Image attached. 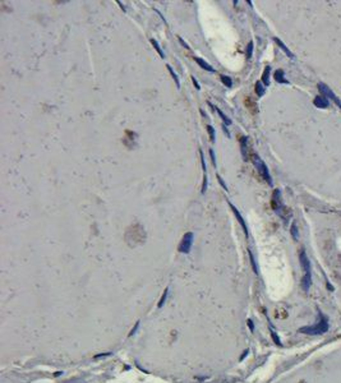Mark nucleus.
<instances>
[{"label": "nucleus", "mask_w": 341, "mask_h": 383, "mask_svg": "<svg viewBox=\"0 0 341 383\" xmlns=\"http://www.w3.org/2000/svg\"><path fill=\"white\" fill-rule=\"evenodd\" d=\"M328 330V323H327V318L322 316V319L318 323H316L314 326L311 327H302L299 328V332L305 333V335H322V333L327 332Z\"/></svg>", "instance_id": "nucleus-1"}, {"label": "nucleus", "mask_w": 341, "mask_h": 383, "mask_svg": "<svg viewBox=\"0 0 341 383\" xmlns=\"http://www.w3.org/2000/svg\"><path fill=\"white\" fill-rule=\"evenodd\" d=\"M252 161H253L254 166H256V169H257V171H258V174L261 175V176L263 177V179L268 183V185H272L271 175H270L267 166H266V164H264L263 161H262V159L259 157L258 155H253V156H252Z\"/></svg>", "instance_id": "nucleus-2"}, {"label": "nucleus", "mask_w": 341, "mask_h": 383, "mask_svg": "<svg viewBox=\"0 0 341 383\" xmlns=\"http://www.w3.org/2000/svg\"><path fill=\"white\" fill-rule=\"evenodd\" d=\"M193 240H194L193 233H191V231H189V233H185L184 236L182 238V241H180L179 246H178V250H179L180 253H184V254H188V253L191 252Z\"/></svg>", "instance_id": "nucleus-3"}, {"label": "nucleus", "mask_w": 341, "mask_h": 383, "mask_svg": "<svg viewBox=\"0 0 341 383\" xmlns=\"http://www.w3.org/2000/svg\"><path fill=\"white\" fill-rule=\"evenodd\" d=\"M318 89H319V92L322 93V96H324L326 99H327V97H330V99H331V100L335 102V104L341 107V101L337 99L336 95H335V93L332 92V91L330 89V88H328L324 83H318Z\"/></svg>", "instance_id": "nucleus-4"}, {"label": "nucleus", "mask_w": 341, "mask_h": 383, "mask_svg": "<svg viewBox=\"0 0 341 383\" xmlns=\"http://www.w3.org/2000/svg\"><path fill=\"white\" fill-rule=\"evenodd\" d=\"M271 206L272 208L275 209L276 212H280L283 209L284 204H283V201H281V192L280 189H275L273 193H272V198H271Z\"/></svg>", "instance_id": "nucleus-5"}, {"label": "nucleus", "mask_w": 341, "mask_h": 383, "mask_svg": "<svg viewBox=\"0 0 341 383\" xmlns=\"http://www.w3.org/2000/svg\"><path fill=\"white\" fill-rule=\"evenodd\" d=\"M299 261H300V266L304 271V275H312L311 273V262L307 257V253L304 249H302L299 253Z\"/></svg>", "instance_id": "nucleus-6"}, {"label": "nucleus", "mask_w": 341, "mask_h": 383, "mask_svg": "<svg viewBox=\"0 0 341 383\" xmlns=\"http://www.w3.org/2000/svg\"><path fill=\"white\" fill-rule=\"evenodd\" d=\"M227 203H229V206H230V208L232 209V212H234V215H235V217H236V220L239 221V224L242 225V228H243V230H244V234H245V236H248V228H247V225H245V221H244V218L242 217V215H240V212L238 211V208L232 204L231 202H229L227 201Z\"/></svg>", "instance_id": "nucleus-7"}, {"label": "nucleus", "mask_w": 341, "mask_h": 383, "mask_svg": "<svg viewBox=\"0 0 341 383\" xmlns=\"http://www.w3.org/2000/svg\"><path fill=\"white\" fill-rule=\"evenodd\" d=\"M313 104H314L316 107H319V109H326L328 106V100L326 99L324 96H317L314 100H313Z\"/></svg>", "instance_id": "nucleus-8"}, {"label": "nucleus", "mask_w": 341, "mask_h": 383, "mask_svg": "<svg viewBox=\"0 0 341 383\" xmlns=\"http://www.w3.org/2000/svg\"><path fill=\"white\" fill-rule=\"evenodd\" d=\"M193 59H194V61H196L197 64L201 68H203L204 71H207V72H211V73H213L215 72V69L210 65V64L207 63V61H204L203 59H201V58H198V56H193Z\"/></svg>", "instance_id": "nucleus-9"}, {"label": "nucleus", "mask_w": 341, "mask_h": 383, "mask_svg": "<svg viewBox=\"0 0 341 383\" xmlns=\"http://www.w3.org/2000/svg\"><path fill=\"white\" fill-rule=\"evenodd\" d=\"M244 104H245V106L248 107V110H249L252 114H256V112H257V104H256V101H254L252 97L248 96L245 99V101H244Z\"/></svg>", "instance_id": "nucleus-10"}, {"label": "nucleus", "mask_w": 341, "mask_h": 383, "mask_svg": "<svg viewBox=\"0 0 341 383\" xmlns=\"http://www.w3.org/2000/svg\"><path fill=\"white\" fill-rule=\"evenodd\" d=\"M207 105H208V106H211V107H212V109H213V110H216V111H217V114H219V116L221 118V120H223V121H224V123L226 124V125H230V124H231V120H230V119H229V118H227V116H226V115L224 114V112H223V111H221V110L219 109V107H216V106H213V105H212V104H211V102H210V101L207 102Z\"/></svg>", "instance_id": "nucleus-11"}, {"label": "nucleus", "mask_w": 341, "mask_h": 383, "mask_svg": "<svg viewBox=\"0 0 341 383\" xmlns=\"http://www.w3.org/2000/svg\"><path fill=\"white\" fill-rule=\"evenodd\" d=\"M273 41H275V42H276V44H277V45H279V47H280V49H281V50H283V51H284V52H285V54H286V55H288L289 58H291V59H294V54H293V52H291V51L289 50V49H288V47H286V46H285V44H284V42H283V41H281L280 39H277V37H275V39H273Z\"/></svg>", "instance_id": "nucleus-12"}, {"label": "nucleus", "mask_w": 341, "mask_h": 383, "mask_svg": "<svg viewBox=\"0 0 341 383\" xmlns=\"http://www.w3.org/2000/svg\"><path fill=\"white\" fill-rule=\"evenodd\" d=\"M273 77H275V80H276L277 83H284V84H288V83H289V80L284 78V71H283V69H277V71L275 72Z\"/></svg>", "instance_id": "nucleus-13"}, {"label": "nucleus", "mask_w": 341, "mask_h": 383, "mask_svg": "<svg viewBox=\"0 0 341 383\" xmlns=\"http://www.w3.org/2000/svg\"><path fill=\"white\" fill-rule=\"evenodd\" d=\"M240 142V149H242V155H243V160H248V155H247V137H240L239 139Z\"/></svg>", "instance_id": "nucleus-14"}, {"label": "nucleus", "mask_w": 341, "mask_h": 383, "mask_svg": "<svg viewBox=\"0 0 341 383\" xmlns=\"http://www.w3.org/2000/svg\"><path fill=\"white\" fill-rule=\"evenodd\" d=\"M270 72H271V68L266 67L262 73V83L264 86H270Z\"/></svg>", "instance_id": "nucleus-15"}, {"label": "nucleus", "mask_w": 341, "mask_h": 383, "mask_svg": "<svg viewBox=\"0 0 341 383\" xmlns=\"http://www.w3.org/2000/svg\"><path fill=\"white\" fill-rule=\"evenodd\" d=\"M150 42H151V44H152V46L155 47V50L159 52L160 58H162V59H164V58H165V54H164V51L161 50V47H160V45H159V42L156 41V40H153V39H151V40H150Z\"/></svg>", "instance_id": "nucleus-16"}, {"label": "nucleus", "mask_w": 341, "mask_h": 383, "mask_svg": "<svg viewBox=\"0 0 341 383\" xmlns=\"http://www.w3.org/2000/svg\"><path fill=\"white\" fill-rule=\"evenodd\" d=\"M254 87H256V93H257L258 97H262L264 95V87H263V84L261 82H257Z\"/></svg>", "instance_id": "nucleus-17"}, {"label": "nucleus", "mask_w": 341, "mask_h": 383, "mask_svg": "<svg viewBox=\"0 0 341 383\" xmlns=\"http://www.w3.org/2000/svg\"><path fill=\"white\" fill-rule=\"evenodd\" d=\"M167 294H169V289H165V291H164V294H162V296H161V299H160V301H159V304H157V308H161L162 305L165 304V301H166V298H167Z\"/></svg>", "instance_id": "nucleus-18"}, {"label": "nucleus", "mask_w": 341, "mask_h": 383, "mask_svg": "<svg viewBox=\"0 0 341 383\" xmlns=\"http://www.w3.org/2000/svg\"><path fill=\"white\" fill-rule=\"evenodd\" d=\"M221 82H223L226 87H231L232 86V80L229 75H221Z\"/></svg>", "instance_id": "nucleus-19"}, {"label": "nucleus", "mask_w": 341, "mask_h": 383, "mask_svg": "<svg viewBox=\"0 0 341 383\" xmlns=\"http://www.w3.org/2000/svg\"><path fill=\"white\" fill-rule=\"evenodd\" d=\"M166 67H167V71L170 72L171 77L174 78V80H175V84H176V87L179 88V87H180V82H179V79H178V75H176V74L174 73V71H172V69H171V67H170V65H166Z\"/></svg>", "instance_id": "nucleus-20"}, {"label": "nucleus", "mask_w": 341, "mask_h": 383, "mask_svg": "<svg viewBox=\"0 0 341 383\" xmlns=\"http://www.w3.org/2000/svg\"><path fill=\"white\" fill-rule=\"evenodd\" d=\"M290 233H291V236H293V239H294V240H298V229H296V224H295V222L291 224Z\"/></svg>", "instance_id": "nucleus-21"}, {"label": "nucleus", "mask_w": 341, "mask_h": 383, "mask_svg": "<svg viewBox=\"0 0 341 383\" xmlns=\"http://www.w3.org/2000/svg\"><path fill=\"white\" fill-rule=\"evenodd\" d=\"M207 132H208V136H210V141L211 142H215V129L212 125H207Z\"/></svg>", "instance_id": "nucleus-22"}, {"label": "nucleus", "mask_w": 341, "mask_h": 383, "mask_svg": "<svg viewBox=\"0 0 341 383\" xmlns=\"http://www.w3.org/2000/svg\"><path fill=\"white\" fill-rule=\"evenodd\" d=\"M252 54H253V41H251L249 44H248V46H247V58L251 59Z\"/></svg>", "instance_id": "nucleus-23"}, {"label": "nucleus", "mask_w": 341, "mask_h": 383, "mask_svg": "<svg viewBox=\"0 0 341 383\" xmlns=\"http://www.w3.org/2000/svg\"><path fill=\"white\" fill-rule=\"evenodd\" d=\"M248 253H249V257H251V263H252L253 271H254V273H258V268H257V266H256V261H254V257H253V254H252V252L248 250Z\"/></svg>", "instance_id": "nucleus-24"}, {"label": "nucleus", "mask_w": 341, "mask_h": 383, "mask_svg": "<svg viewBox=\"0 0 341 383\" xmlns=\"http://www.w3.org/2000/svg\"><path fill=\"white\" fill-rule=\"evenodd\" d=\"M207 183H208V179H207V175H203V184H202V193H206L207 190Z\"/></svg>", "instance_id": "nucleus-25"}, {"label": "nucleus", "mask_w": 341, "mask_h": 383, "mask_svg": "<svg viewBox=\"0 0 341 383\" xmlns=\"http://www.w3.org/2000/svg\"><path fill=\"white\" fill-rule=\"evenodd\" d=\"M271 336H272V338H273L275 344H277V345H280V346H281V341H280V338H279V336L276 335V333H275L273 331H271Z\"/></svg>", "instance_id": "nucleus-26"}, {"label": "nucleus", "mask_w": 341, "mask_h": 383, "mask_svg": "<svg viewBox=\"0 0 341 383\" xmlns=\"http://www.w3.org/2000/svg\"><path fill=\"white\" fill-rule=\"evenodd\" d=\"M210 156H211V161H212V165L216 166V159H215V153H213V149L210 148Z\"/></svg>", "instance_id": "nucleus-27"}, {"label": "nucleus", "mask_w": 341, "mask_h": 383, "mask_svg": "<svg viewBox=\"0 0 341 383\" xmlns=\"http://www.w3.org/2000/svg\"><path fill=\"white\" fill-rule=\"evenodd\" d=\"M216 176H217V180H219V183H220V184H221V187H223V188H224V189H225V190H227V187H226V184H225V183H224V180H223V179H221V176H220L219 174H217V175H216Z\"/></svg>", "instance_id": "nucleus-28"}, {"label": "nucleus", "mask_w": 341, "mask_h": 383, "mask_svg": "<svg viewBox=\"0 0 341 383\" xmlns=\"http://www.w3.org/2000/svg\"><path fill=\"white\" fill-rule=\"evenodd\" d=\"M192 82H193V84H194V87H196V88H197L198 91H199V89H201V86H199V84H198V82H197V79H196V78H194V77H192Z\"/></svg>", "instance_id": "nucleus-29"}, {"label": "nucleus", "mask_w": 341, "mask_h": 383, "mask_svg": "<svg viewBox=\"0 0 341 383\" xmlns=\"http://www.w3.org/2000/svg\"><path fill=\"white\" fill-rule=\"evenodd\" d=\"M138 326H139V322H137V323H136V326H134V327H133V330L131 331V333H129V336H133V335H134V333H136V331L138 330Z\"/></svg>", "instance_id": "nucleus-30"}, {"label": "nucleus", "mask_w": 341, "mask_h": 383, "mask_svg": "<svg viewBox=\"0 0 341 383\" xmlns=\"http://www.w3.org/2000/svg\"><path fill=\"white\" fill-rule=\"evenodd\" d=\"M178 40H179V42H180V44H182V45H183L184 47H185V49H188V50H189V49H191V47L188 46V44H187V42H185V41H184V40L182 39V37H179V39H178Z\"/></svg>", "instance_id": "nucleus-31"}, {"label": "nucleus", "mask_w": 341, "mask_h": 383, "mask_svg": "<svg viewBox=\"0 0 341 383\" xmlns=\"http://www.w3.org/2000/svg\"><path fill=\"white\" fill-rule=\"evenodd\" d=\"M109 355H111V353H106V354H99V355H96L95 358H102V356H109Z\"/></svg>", "instance_id": "nucleus-32"}, {"label": "nucleus", "mask_w": 341, "mask_h": 383, "mask_svg": "<svg viewBox=\"0 0 341 383\" xmlns=\"http://www.w3.org/2000/svg\"><path fill=\"white\" fill-rule=\"evenodd\" d=\"M248 326H249V328H251V331H253V330H254V326H253V322H252L251 319H248Z\"/></svg>", "instance_id": "nucleus-33"}, {"label": "nucleus", "mask_w": 341, "mask_h": 383, "mask_svg": "<svg viewBox=\"0 0 341 383\" xmlns=\"http://www.w3.org/2000/svg\"><path fill=\"white\" fill-rule=\"evenodd\" d=\"M248 353H249V350H245V351H244V354H243V355H242V358H240V360H243V359H244V358L247 356V355H248Z\"/></svg>", "instance_id": "nucleus-34"}, {"label": "nucleus", "mask_w": 341, "mask_h": 383, "mask_svg": "<svg viewBox=\"0 0 341 383\" xmlns=\"http://www.w3.org/2000/svg\"><path fill=\"white\" fill-rule=\"evenodd\" d=\"M118 4H119V5H120V8L123 9V12H125V7H124V5H123V4L120 3V2H118Z\"/></svg>", "instance_id": "nucleus-35"}, {"label": "nucleus", "mask_w": 341, "mask_h": 383, "mask_svg": "<svg viewBox=\"0 0 341 383\" xmlns=\"http://www.w3.org/2000/svg\"><path fill=\"white\" fill-rule=\"evenodd\" d=\"M62 373H63V372H56V373H55V375H56V377H58V375H60V374H62Z\"/></svg>", "instance_id": "nucleus-36"}]
</instances>
